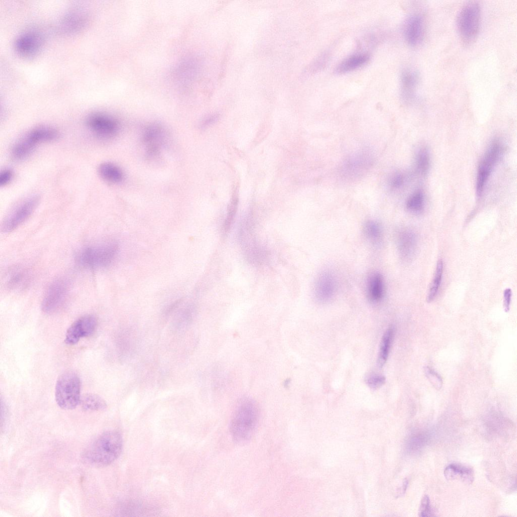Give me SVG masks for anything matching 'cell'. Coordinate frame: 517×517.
<instances>
[{"mask_svg":"<svg viewBox=\"0 0 517 517\" xmlns=\"http://www.w3.org/2000/svg\"><path fill=\"white\" fill-rule=\"evenodd\" d=\"M424 205V195L422 192L418 191L412 194L407 199L406 206L408 210L413 213L421 212Z\"/></svg>","mask_w":517,"mask_h":517,"instance_id":"4dcf8cb0","label":"cell"},{"mask_svg":"<svg viewBox=\"0 0 517 517\" xmlns=\"http://www.w3.org/2000/svg\"><path fill=\"white\" fill-rule=\"evenodd\" d=\"M238 236L244 255L250 263L259 265L265 261L266 250L255 239L250 218H245L241 222Z\"/></svg>","mask_w":517,"mask_h":517,"instance_id":"8992f818","label":"cell"},{"mask_svg":"<svg viewBox=\"0 0 517 517\" xmlns=\"http://www.w3.org/2000/svg\"><path fill=\"white\" fill-rule=\"evenodd\" d=\"M86 124L96 136L104 139L113 138L119 130L117 120L112 116L100 112L89 114L86 119Z\"/></svg>","mask_w":517,"mask_h":517,"instance_id":"ba28073f","label":"cell"},{"mask_svg":"<svg viewBox=\"0 0 517 517\" xmlns=\"http://www.w3.org/2000/svg\"><path fill=\"white\" fill-rule=\"evenodd\" d=\"M503 150V146L499 141H493L481 161L478 169L476 181V192L478 196L482 194L488 179L502 154Z\"/></svg>","mask_w":517,"mask_h":517,"instance_id":"52a82bcc","label":"cell"},{"mask_svg":"<svg viewBox=\"0 0 517 517\" xmlns=\"http://www.w3.org/2000/svg\"><path fill=\"white\" fill-rule=\"evenodd\" d=\"M97 325L96 318L92 315L80 317L68 329L65 335V342L70 345L77 343L80 338L91 335Z\"/></svg>","mask_w":517,"mask_h":517,"instance_id":"7c38bea8","label":"cell"},{"mask_svg":"<svg viewBox=\"0 0 517 517\" xmlns=\"http://www.w3.org/2000/svg\"><path fill=\"white\" fill-rule=\"evenodd\" d=\"M481 9L479 4L471 1L463 6L456 18V27L461 40L465 45L473 43L480 31Z\"/></svg>","mask_w":517,"mask_h":517,"instance_id":"277c9868","label":"cell"},{"mask_svg":"<svg viewBox=\"0 0 517 517\" xmlns=\"http://www.w3.org/2000/svg\"><path fill=\"white\" fill-rule=\"evenodd\" d=\"M395 334L394 327H389L385 332L381 342L378 364L382 367L386 362Z\"/></svg>","mask_w":517,"mask_h":517,"instance_id":"cb8c5ba5","label":"cell"},{"mask_svg":"<svg viewBox=\"0 0 517 517\" xmlns=\"http://www.w3.org/2000/svg\"><path fill=\"white\" fill-rule=\"evenodd\" d=\"M80 380L72 371H67L58 378L55 387V398L58 405L64 409L75 408L80 403Z\"/></svg>","mask_w":517,"mask_h":517,"instance_id":"5b68a950","label":"cell"},{"mask_svg":"<svg viewBox=\"0 0 517 517\" xmlns=\"http://www.w3.org/2000/svg\"><path fill=\"white\" fill-rule=\"evenodd\" d=\"M80 403L85 411H97L105 409L107 407L106 401L100 396L95 394H87L80 399Z\"/></svg>","mask_w":517,"mask_h":517,"instance_id":"4316f807","label":"cell"},{"mask_svg":"<svg viewBox=\"0 0 517 517\" xmlns=\"http://www.w3.org/2000/svg\"><path fill=\"white\" fill-rule=\"evenodd\" d=\"M396 243L398 253L403 262H408L414 256L417 246L416 233L411 229L402 228L397 231Z\"/></svg>","mask_w":517,"mask_h":517,"instance_id":"9a60e30c","label":"cell"},{"mask_svg":"<svg viewBox=\"0 0 517 517\" xmlns=\"http://www.w3.org/2000/svg\"><path fill=\"white\" fill-rule=\"evenodd\" d=\"M426 375L432 385L437 389H440L442 385L441 377L434 370L429 368L425 369Z\"/></svg>","mask_w":517,"mask_h":517,"instance_id":"836d02e7","label":"cell"},{"mask_svg":"<svg viewBox=\"0 0 517 517\" xmlns=\"http://www.w3.org/2000/svg\"><path fill=\"white\" fill-rule=\"evenodd\" d=\"M13 177V173L9 169H6L1 173L0 185L1 186H5L8 184L11 180Z\"/></svg>","mask_w":517,"mask_h":517,"instance_id":"74e56055","label":"cell"},{"mask_svg":"<svg viewBox=\"0 0 517 517\" xmlns=\"http://www.w3.org/2000/svg\"><path fill=\"white\" fill-rule=\"evenodd\" d=\"M39 201L37 195L31 196L14 208L5 218L2 224L4 232H11L23 223L32 214Z\"/></svg>","mask_w":517,"mask_h":517,"instance_id":"30bf717a","label":"cell"},{"mask_svg":"<svg viewBox=\"0 0 517 517\" xmlns=\"http://www.w3.org/2000/svg\"><path fill=\"white\" fill-rule=\"evenodd\" d=\"M258 417V408L254 401L249 398L240 400L230 422V431L233 439L240 444L250 440L256 428Z\"/></svg>","mask_w":517,"mask_h":517,"instance_id":"7a4b0ae2","label":"cell"},{"mask_svg":"<svg viewBox=\"0 0 517 517\" xmlns=\"http://www.w3.org/2000/svg\"><path fill=\"white\" fill-rule=\"evenodd\" d=\"M69 291V285L67 280L59 279L54 281L45 293L41 304L42 310L47 314L59 311L64 304Z\"/></svg>","mask_w":517,"mask_h":517,"instance_id":"9c48e42d","label":"cell"},{"mask_svg":"<svg viewBox=\"0 0 517 517\" xmlns=\"http://www.w3.org/2000/svg\"><path fill=\"white\" fill-rule=\"evenodd\" d=\"M368 385L372 389H377L385 382V378L381 375L374 374L369 376L367 380Z\"/></svg>","mask_w":517,"mask_h":517,"instance_id":"d590c367","label":"cell"},{"mask_svg":"<svg viewBox=\"0 0 517 517\" xmlns=\"http://www.w3.org/2000/svg\"><path fill=\"white\" fill-rule=\"evenodd\" d=\"M369 60V56L366 54L352 55L338 64L335 69V73L342 74L351 72L365 64Z\"/></svg>","mask_w":517,"mask_h":517,"instance_id":"7402d4cb","label":"cell"},{"mask_svg":"<svg viewBox=\"0 0 517 517\" xmlns=\"http://www.w3.org/2000/svg\"><path fill=\"white\" fill-rule=\"evenodd\" d=\"M443 270V263L441 260L437 262L433 281L431 283L427 296V301L430 302L433 300L438 291L441 284Z\"/></svg>","mask_w":517,"mask_h":517,"instance_id":"f1b7e54d","label":"cell"},{"mask_svg":"<svg viewBox=\"0 0 517 517\" xmlns=\"http://www.w3.org/2000/svg\"><path fill=\"white\" fill-rule=\"evenodd\" d=\"M122 447V438L120 433L116 431H108L99 435L88 445L83 457L91 464L106 466L117 459Z\"/></svg>","mask_w":517,"mask_h":517,"instance_id":"6da1fadb","label":"cell"},{"mask_svg":"<svg viewBox=\"0 0 517 517\" xmlns=\"http://www.w3.org/2000/svg\"><path fill=\"white\" fill-rule=\"evenodd\" d=\"M238 203V197L234 194L229 204L227 215L224 223V231L227 232L233 223L235 218Z\"/></svg>","mask_w":517,"mask_h":517,"instance_id":"d6a6232c","label":"cell"},{"mask_svg":"<svg viewBox=\"0 0 517 517\" xmlns=\"http://www.w3.org/2000/svg\"><path fill=\"white\" fill-rule=\"evenodd\" d=\"M511 297V290L509 288L506 289L503 293V307L506 312L509 310L510 303Z\"/></svg>","mask_w":517,"mask_h":517,"instance_id":"f35d334b","label":"cell"},{"mask_svg":"<svg viewBox=\"0 0 517 517\" xmlns=\"http://www.w3.org/2000/svg\"><path fill=\"white\" fill-rule=\"evenodd\" d=\"M118 246L115 243H107L85 247L79 250L75 259L80 267L95 270L109 266L115 259Z\"/></svg>","mask_w":517,"mask_h":517,"instance_id":"3957f363","label":"cell"},{"mask_svg":"<svg viewBox=\"0 0 517 517\" xmlns=\"http://www.w3.org/2000/svg\"><path fill=\"white\" fill-rule=\"evenodd\" d=\"M363 230L366 237L372 244L378 245L382 241L383 231L381 225L375 220H368L364 225Z\"/></svg>","mask_w":517,"mask_h":517,"instance_id":"484cf974","label":"cell"},{"mask_svg":"<svg viewBox=\"0 0 517 517\" xmlns=\"http://www.w3.org/2000/svg\"><path fill=\"white\" fill-rule=\"evenodd\" d=\"M420 81L419 73L412 69H405L400 75V92L403 100L411 102L416 98Z\"/></svg>","mask_w":517,"mask_h":517,"instance_id":"e0dca14e","label":"cell"},{"mask_svg":"<svg viewBox=\"0 0 517 517\" xmlns=\"http://www.w3.org/2000/svg\"><path fill=\"white\" fill-rule=\"evenodd\" d=\"M35 147L24 136L13 146L12 151L13 157L16 160L23 159L30 154Z\"/></svg>","mask_w":517,"mask_h":517,"instance_id":"83f0119b","label":"cell"},{"mask_svg":"<svg viewBox=\"0 0 517 517\" xmlns=\"http://www.w3.org/2000/svg\"><path fill=\"white\" fill-rule=\"evenodd\" d=\"M164 135L163 128L159 125H151L144 130L143 135V142L147 144L148 156H153L159 150V145Z\"/></svg>","mask_w":517,"mask_h":517,"instance_id":"d6986e66","label":"cell"},{"mask_svg":"<svg viewBox=\"0 0 517 517\" xmlns=\"http://www.w3.org/2000/svg\"><path fill=\"white\" fill-rule=\"evenodd\" d=\"M425 23L423 15L419 13L411 15L406 20L404 34L407 43L411 47L419 45L423 41Z\"/></svg>","mask_w":517,"mask_h":517,"instance_id":"5bb4252c","label":"cell"},{"mask_svg":"<svg viewBox=\"0 0 517 517\" xmlns=\"http://www.w3.org/2000/svg\"><path fill=\"white\" fill-rule=\"evenodd\" d=\"M26 274L21 269H17L10 273L8 278L6 285L10 289H15L22 287L26 280Z\"/></svg>","mask_w":517,"mask_h":517,"instance_id":"1f68e13d","label":"cell"},{"mask_svg":"<svg viewBox=\"0 0 517 517\" xmlns=\"http://www.w3.org/2000/svg\"><path fill=\"white\" fill-rule=\"evenodd\" d=\"M403 177L401 174H396L391 179L390 185L393 188H399L403 184Z\"/></svg>","mask_w":517,"mask_h":517,"instance_id":"ab89813d","label":"cell"},{"mask_svg":"<svg viewBox=\"0 0 517 517\" xmlns=\"http://www.w3.org/2000/svg\"><path fill=\"white\" fill-rule=\"evenodd\" d=\"M86 10L80 7L69 10L63 16L60 23L61 29L66 33H73L82 28L87 21Z\"/></svg>","mask_w":517,"mask_h":517,"instance_id":"2e32d148","label":"cell"},{"mask_svg":"<svg viewBox=\"0 0 517 517\" xmlns=\"http://www.w3.org/2000/svg\"><path fill=\"white\" fill-rule=\"evenodd\" d=\"M370 158L369 155L367 153L357 154L348 160L345 165L344 172L348 174H358L361 170H364L370 163Z\"/></svg>","mask_w":517,"mask_h":517,"instance_id":"d4e9b609","label":"cell"},{"mask_svg":"<svg viewBox=\"0 0 517 517\" xmlns=\"http://www.w3.org/2000/svg\"><path fill=\"white\" fill-rule=\"evenodd\" d=\"M419 514L420 516H428L432 515L430 499L429 496L427 495H425L421 500L419 510Z\"/></svg>","mask_w":517,"mask_h":517,"instance_id":"e575fe53","label":"cell"},{"mask_svg":"<svg viewBox=\"0 0 517 517\" xmlns=\"http://www.w3.org/2000/svg\"><path fill=\"white\" fill-rule=\"evenodd\" d=\"M336 290V278L332 272L326 270L318 276L315 284L314 294L319 302L323 303L330 301L334 296Z\"/></svg>","mask_w":517,"mask_h":517,"instance_id":"4fadbf2b","label":"cell"},{"mask_svg":"<svg viewBox=\"0 0 517 517\" xmlns=\"http://www.w3.org/2000/svg\"><path fill=\"white\" fill-rule=\"evenodd\" d=\"M99 175L105 180L112 183H118L123 180V173L117 165L109 162H105L99 165L98 169Z\"/></svg>","mask_w":517,"mask_h":517,"instance_id":"603a6c76","label":"cell"},{"mask_svg":"<svg viewBox=\"0 0 517 517\" xmlns=\"http://www.w3.org/2000/svg\"><path fill=\"white\" fill-rule=\"evenodd\" d=\"M367 294L372 303L380 302L385 294V283L383 276L379 272H373L368 279Z\"/></svg>","mask_w":517,"mask_h":517,"instance_id":"ac0fdd59","label":"cell"},{"mask_svg":"<svg viewBox=\"0 0 517 517\" xmlns=\"http://www.w3.org/2000/svg\"><path fill=\"white\" fill-rule=\"evenodd\" d=\"M325 57V56H322L319 57L318 59H317L314 62H313L312 63V64H311L309 66L307 69H306V71H305V73L308 74L313 73L315 71H317V70L319 69H320L321 68H322L323 65H324L323 64L324 63H326V59Z\"/></svg>","mask_w":517,"mask_h":517,"instance_id":"8d00e7d4","label":"cell"},{"mask_svg":"<svg viewBox=\"0 0 517 517\" xmlns=\"http://www.w3.org/2000/svg\"><path fill=\"white\" fill-rule=\"evenodd\" d=\"M219 115L214 114L206 118L202 123L201 127L205 128L215 123L219 119Z\"/></svg>","mask_w":517,"mask_h":517,"instance_id":"60d3db41","label":"cell"},{"mask_svg":"<svg viewBox=\"0 0 517 517\" xmlns=\"http://www.w3.org/2000/svg\"><path fill=\"white\" fill-rule=\"evenodd\" d=\"M25 136L34 145L43 142L52 141L60 136L59 131L53 127L40 126L33 129Z\"/></svg>","mask_w":517,"mask_h":517,"instance_id":"44dd1931","label":"cell"},{"mask_svg":"<svg viewBox=\"0 0 517 517\" xmlns=\"http://www.w3.org/2000/svg\"><path fill=\"white\" fill-rule=\"evenodd\" d=\"M43 43L42 35L35 30L25 31L18 35L14 41L17 53L24 58H31L40 50Z\"/></svg>","mask_w":517,"mask_h":517,"instance_id":"8fae6325","label":"cell"},{"mask_svg":"<svg viewBox=\"0 0 517 517\" xmlns=\"http://www.w3.org/2000/svg\"><path fill=\"white\" fill-rule=\"evenodd\" d=\"M430 158L426 147L421 148L416 157V167L418 172L422 175L427 174L430 168Z\"/></svg>","mask_w":517,"mask_h":517,"instance_id":"f546056e","label":"cell"},{"mask_svg":"<svg viewBox=\"0 0 517 517\" xmlns=\"http://www.w3.org/2000/svg\"><path fill=\"white\" fill-rule=\"evenodd\" d=\"M444 474L448 480L457 479L467 484H471L474 480L473 470L460 464H449L445 469Z\"/></svg>","mask_w":517,"mask_h":517,"instance_id":"ffe728a7","label":"cell"}]
</instances>
